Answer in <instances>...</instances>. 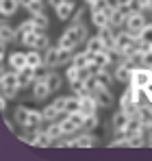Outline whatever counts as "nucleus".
I'll use <instances>...</instances> for the list:
<instances>
[{
    "instance_id": "1",
    "label": "nucleus",
    "mask_w": 152,
    "mask_h": 161,
    "mask_svg": "<svg viewBox=\"0 0 152 161\" xmlns=\"http://www.w3.org/2000/svg\"><path fill=\"white\" fill-rule=\"evenodd\" d=\"M89 39V31H87V24L85 22H80V24H72V26H68L63 31V35L59 37V48H63V50H70V53H74L76 46L78 44H85Z\"/></svg>"
},
{
    "instance_id": "2",
    "label": "nucleus",
    "mask_w": 152,
    "mask_h": 161,
    "mask_svg": "<svg viewBox=\"0 0 152 161\" xmlns=\"http://www.w3.org/2000/svg\"><path fill=\"white\" fill-rule=\"evenodd\" d=\"M0 85H2V96H7L9 100L11 98H15V94L22 89L20 87V79H18V72L13 70V72H2V76H0Z\"/></svg>"
},
{
    "instance_id": "3",
    "label": "nucleus",
    "mask_w": 152,
    "mask_h": 161,
    "mask_svg": "<svg viewBox=\"0 0 152 161\" xmlns=\"http://www.w3.org/2000/svg\"><path fill=\"white\" fill-rule=\"evenodd\" d=\"M130 83H133L135 87L150 89V87H152V70L144 68V65L135 68V70H133V76H130Z\"/></svg>"
},
{
    "instance_id": "4",
    "label": "nucleus",
    "mask_w": 152,
    "mask_h": 161,
    "mask_svg": "<svg viewBox=\"0 0 152 161\" xmlns=\"http://www.w3.org/2000/svg\"><path fill=\"white\" fill-rule=\"evenodd\" d=\"M148 22H146V15L144 13H139V11H135V13H130L126 18V24H124V28H126L130 35H139L141 31H144V26H146Z\"/></svg>"
},
{
    "instance_id": "5",
    "label": "nucleus",
    "mask_w": 152,
    "mask_h": 161,
    "mask_svg": "<svg viewBox=\"0 0 152 161\" xmlns=\"http://www.w3.org/2000/svg\"><path fill=\"white\" fill-rule=\"evenodd\" d=\"M115 33H117V31L111 26V24H109V26L98 28V33H96V35L100 37V42L104 44V48H106L109 53H113V50H115Z\"/></svg>"
},
{
    "instance_id": "6",
    "label": "nucleus",
    "mask_w": 152,
    "mask_h": 161,
    "mask_svg": "<svg viewBox=\"0 0 152 161\" xmlns=\"http://www.w3.org/2000/svg\"><path fill=\"white\" fill-rule=\"evenodd\" d=\"M15 39H20L18 26H11V24H7V22H2V24H0V44L7 46V44L15 42Z\"/></svg>"
},
{
    "instance_id": "7",
    "label": "nucleus",
    "mask_w": 152,
    "mask_h": 161,
    "mask_svg": "<svg viewBox=\"0 0 152 161\" xmlns=\"http://www.w3.org/2000/svg\"><path fill=\"white\" fill-rule=\"evenodd\" d=\"M128 120H130V115H128L124 109H120V111H115L113 113V120H111V124H113V131L117 135H124V131H126V124Z\"/></svg>"
},
{
    "instance_id": "8",
    "label": "nucleus",
    "mask_w": 152,
    "mask_h": 161,
    "mask_svg": "<svg viewBox=\"0 0 152 161\" xmlns=\"http://www.w3.org/2000/svg\"><path fill=\"white\" fill-rule=\"evenodd\" d=\"M78 98H80V111H83L85 115L96 113V111H98V107H100L94 94H83V96H78Z\"/></svg>"
},
{
    "instance_id": "9",
    "label": "nucleus",
    "mask_w": 152,
    "mask_h": 161,
    "mask_svg": "<svg viewBox=\"0 0 152 161\" xmlns=\"http://www.w3.org/2000/svg\"><path fill=\"white\" fill-rule=\"evenodd\" d=\"M50 94H52V89L48 87L46 80H35V83H33V98H35V100L41 103V100H46Z\"/></svg>"
},
{
    "instance_id": "10",
    "label": "nucleus",
    "mask_w": 152,
    "mask_h": 161,
    "mask_svg": "<svg viewBox=\"0 0 152 161\" xmlns=\"http://www.w3.org/2000/svg\"><path fill=\"white\" fill-rule=\"evenodd\" d=\"M74 11H76V4L72 2V0H68V2H63L61 7H57V9H54V13H57V18H59L61 22H68V20H72Z\"/></svg>"
},
{
    "instance_id": "11",
    "label": "nucleus",
    "mask_w": 152,
    "mask_h": 161,
    "mask_svg": "<svg viewBox=\"0 0 152 161\" xmlns=\"http://www.w3.org/2000/svg\"><path fill=\"white\" fill-rule=\"evenodd\" d=\"M59 53H61L59 46H50L48 50H44V65L50 68V70L59 68Z\"/></svg>"
},
{
    "instance_id": "12",
    "label": "nucleus",
    "mask_w": 152,
    "mask_h": 161,
    "mask_svg": "<svg viewBox=\"0 0 152 161\" xmlns=\"http://www.w3.org/2000/svg\"><path fill=\"white\" fill-rule=\"evenodd\" d=\"M94 96H96V100H98V105H100L102 109L113 107V94H111V89H106V87H98V89L94 92Z\"/></svg>"
},
{
    "instance_id": "13",
    "label": "nucleus",
    "mask_w": 152,
    "mask_h": 161,
    "mask_svg": "<svg viewBox=\"0 0 152 161\" xmlns=\"http://www.w3.org/2000/svg\"><path fill=\"white\" fill-rule=\"evenodd\" d=\"M113 76H115V80H120V83H130V76H133V68H130V65H126L124 61H117Z\"/></svg>"
},
{
    "instance_id": "14",
    "label": "nucleus",
    "mask_w": 152,
    "mask_h": 161,
    "mask_svg": "<svg viewBox=\"0 0 152 161\" xmlns=\"http://www.w3.org/2000/svg\"><path fill=\"white\" fill-rule=\"evenodd\" d=\"M18 79H20V87H22V89L30 87V85L35 83V68H30V65L22 68V70L18 72Z\"/></svg>"
},
{
    "instance_id": "15",
    "label": "nucleus",
    "mask_w": 152,
    "mask_h": 161,
    "mask_svg": "<svg viewBox=\"0 0 152 161\" xmlns=\"http://www.w3.org/2000/svg\"><path fill=\"white\" fill-rule=\"evenodd\" d=\"M9 68H11V70H15V72H20L22 68H26V53L15 50V53L9 54Z\"/></svg>"
},
{
    "instance_id": "16",
    "label": "nucleus",
    "mask_w": 152,
    "mask_h": 161,
    "mask_svg": "<svg viewBox=\"0 0 152 161\" xmlns=\"http://www.w3.org/2000/svg\"><path fill=\"white\" fill-rule=\"evenodd\" d=\"M74 142H76V148H94L98 144V137L85 131L83 135H74Z\"/></svg>"
},
{
    "instance_id": "17",
    "label": "nucleus",
    "mask_w": 152,
    "mask_h": 161,
    "mask_svg": "<svg viewBox=\"0 0 152 161\" xmlns=\"http://www.w3.org/2000/svg\"><path fill=\"white\" fill-rule=\"evenodd\" d=\"M20 7H22L20 0H0V13H2V18L15 15V11H18Z\"/></svg>"
},
{
    "instance_id": "18",
    "label": "nucleus",
    "mask_w": 152,
    "mask_h": 161,
    "mask_svg": "<svg viewBox=\"0 0 152 161\" xmlns=\"http://www.w3.org/2000/svg\"><path fill=\"white\" fill-rule=\"evenodd\" d=\"M28 113H30V107H26V105H20V107L13 109V120L18 122V126L26 129V124H28Z\"/></svg>"
},
{
    "instance_id": "19",
    "label": "nucleus",
    "mask_w": 152,
    "mask_h": 161,
    "mask_svg": "<svg viewBox=\"0 0 152 161\" xmlns=\"http://www.w3.org/2000/svg\"><path fill=\"white\" fill-rule=\"evenodd\" d=\"M39 33H44V31L37 28V31H30V33H22L20 35V44L26 46V48H35L37 46V39H39Z\"/></svg>"
},
{
    "instance_id": "20",
    "label": "nucleus",
    "mask_w": 152,
    "mask_h": 161,
    "mask_svg": "<svg viewBox=\"0 0 152 161\" xmlns=\"http://www.w3.org/2000/svg\"><path fill=\"white\" fill-rule=\"evenodd\" d=\"M126 18H128V15L122 11V9H115V11L109 15V24L115 28V31H117V28H124V24H126Z\"/></svg>"
},
{
    "instance_id": "21",
    "label": "nucleus",
    "mask_w": 152,
    "mask_h": 161,
    "mask_svg": "<svg viewBox=\"0 0 152 161\" xmlns=\"http://www.w3.org/2000/svg\"><path fill=\"white\" fill-rule=\"evenodd\" d=\"M26 65H30V68H39V65H44V53L30 48V50L26 53Z\"/></svg>"
},
{
    "instance_id": "22",
    "label": "nucleus",
    "mask_w": 152,
    "mask_h": 161,
    "mask_svg": "<svg viewBox=\"0 0 152 161\" xmlns=\"http://www.w3.org/2000/svg\"><path fill=\"white\" fill-rule=\"evenodd\" d=\"M91 59H94L102 70H104V68H111V63H113V53H109V50H100V53L91 54Z\"/></svg>"
},
{
    "instance_id": "23",
    "label": "nucleus",
    "mask_w": 152,
    "mask_h": 161,
    "mask_svg": "<svg viewBox=\"0 0 152 161\" xmlns=\"http://www.w3.org/2000/svg\"><path fill=\"white\" fill-rule=\"evenodd\" d=\"M46 83H48V87L52 89V94L54 92H61V87H63V79H61V74H57L54 70H50L48 74H46Z\"/></svg>"
},
{
    "instance_id": "24",
    "label": "nucleus",
    "mask_w": 152,
    "mask_h": 161,
    "mask_svg": "<svg viewBox=\"0 0 152 161\" xmlns=\"http://www.w3.org/2000/svg\"><path fill=\"white\" fill-rule=\"evenodd\" d=\"M139 133H146V129H144V122L139 120V118H130L126 124V131L124 135H139Z\"/></svg>"
},
{
    "instance_id": "25",
    "label": "nucleus",
    "mask_w": 152,
    "mask_h": 161,
    "mask_svg": "<svg viewBox=\"0 0 152 161\" xmlns=\"http://www.w3.org/2000/svg\"><path fill=\"white\" fill-rule=\"evenodd\" d=\"M85 50L89 54H96V53H100V50H106V48H104V44L100 42V37L94 35V37H89V39L85 42Z\"/></svg>"
},
{
    "instance_id": "26",
    "label": "nucleus",
    "mask_w": 152,
    "mask_h": 161,
    "mask_svg": "<svg viewBox=\"0 0 152 161\" xmlns=\"http://www.w3.org/2000/svg\"><path fill=\"white\" fill-rule=\"evenodd\" d=\"M113 74L109 72V68H104V70H100L98 74H96V80H98V87H106V89H111V85H113Z\"/></svg>"
},
{
    "instance_id": "27",
    "label": "nucleus",
    "mask_w": 152,
    "mask_h": 161,
    "mask_svg": "<svg viewBox=\"0 0 152 161\" xmlns=\"http://www.w3.org/2000/svg\"><path fill=\"white\" fill-rule=\"evenodd\" d=\"M91 24L96 26V31L102 26H109V13L106 11H91Z\"/></svg>"
},
{
    "instance_id": "28",
    "label": "nucleus",
    "mask_w": 152,
    "mask_h": 161,
    "mask_svg": "<svg viewBox=\"0 0 152 161\" xmlns=\"http://www.w3.org/2000/svg\"><path fill=\"white\" fill-rule=\"evenodd\" d=\"M89 61H91V54L87 53V50H80V53H74V57H72V65H76V68H87L89 65Z\"/></svg>"
},
{
    "instance_id": "29",
    "label": "nucleus",
    "mask_w": 152,
    "mask_h": 161,
    "mask_svg": "<svg viewBox=\"0 0 152 161\" xmlns=\"http://www.w3.org/2000/svg\"><path fill=\"white\" fill-rule=\"evenodd\" d=\"M59 124H61V131H63V135H68V137H70V135H76L78 131H80V129L76 126V124L70 120V118H68V115H65V118H61V120H59Z\"/></svg>"
},
{
    "instance_id": "30",
    "label": "nucleus",
    "mask_w": 152,
    "mask_h": 161,
    "mask_svg": "<svg viewBox=\"0 0 152 161\" xmlns=\"http://www.w3.org/2000/svg\"><path fill=\"white\" fill-rule=\"evenodd\" d=\"M26 133H20L18 137H20V142H24V144H28V146H35V139H37V135H39V131H41V126L39 129H24Z\"/></svg>"
},
{
    "instance_id": "31",
    "label": "nucleus",
    "mask_w": 152,
    "mask_h": 161,
    "mask_svg": "<svg viewBox=\"0 0 152 161\" xmlns=\"http://www.w3.org/2000/svg\"><path fill=\"white\" fill-rule=\"evenodd\" d=\"M52 144H54V139L46 133V129H41L39 135H37V139H35V148H50Z\"/></svg>"
},
{
    "instance_id": "32",
    "label": "nucleus",
    "mask_w": 152,
    "mask_h": 161,
    "mask_svg": "<svg viewBox=\"0 0 152 161\" xmlns=\"http://www.w3.org/2000/svg\"><path fill=\"white\" fill-rule=\"evenodd\" d=\"M128 137V148H144L148 144V137L146 133H139V135H126Z\"/></svg>"
},
{
    "instance_id": "33",
    "label": "nucleus",
    "mask_w": 152,
    "mask_h": 161,
    "mask_svg": "<svg viewBox=\"0 0 152 161\" xmlns=\"http://www.w3.org/2000/svg\"><path fill=\"white\" fill-rule=\"evenodd\" d=\"M44 120L46 122H57V120H61V111L54 107V105H48V107H44Z\"/></svg>"
},
{
    "instance_id": "34",
    "label": "nucleus",
    "mask_w": 152,
    "mask_h": 161,
    "mask_svg": "<svg viewBox=\"0 0 152 161\" xmlns=\"http://www.w3.org/2000/svg\"><path fill=\"white\" fill-rule=\"evenodd\" d=\"M100 124V120H98V113H89V115H85V122H83V129L80 131H94L96 126Z\"/></svg>"
},
{
    "instance_id": "35",
    "label": "nucleus",
    "mask_w": 152,
    "mask_h": 161,
    "mask_svg": "<svg viewBox=\"0 0 152 161\" xmlns=\"http://www.w3.org/2000/svg\"><path fill=\"white\" fill-rule=\"evenodd\" d=\"M30 20L35 22V26L41 28V31H46V28L50 26V20H48V15H46V13H37V15H30Z\"/></svg>"
},
{
    "instance_id": "36",
    "label": "nucleus",
    "mask_w": 152,
    "mask_h": 161,
    "mask_svg": "<svg viewBox=\"0 0 152 161\" xmlns=\"http://www.w3.org/2000/svg\"><path fill=\"white\" fill-rule=\"evenodd\" d=\"M46 133L50 135L54 142H57L59 137H63V131H61V124H59V120H57V122H50V124L46 126Z\"/></svg>"
},
{
    "instance_id": "37",
    "label": "nucleus",
    "mask_w": 152,
    "mask_h": 161,
    "mask_svg": "<svg viewBox=\"0 0 152 161\" xmlns=\"http://www.w3.org/2000/svg\"><path fill=\"white\" fill-rule=\"evenodd\" d=\"M70 89H72V94H76V96H83V94H87V87H85V80H83V79L70 80Z\"/></svg>"
},
{
    "instance_id": "38",
    "label": "nucleus",
    "mask_w": 152,
    "mask_h": 161,
    "mask_svg": "<svg viewBox=\"0 0 152 161\" xmlns=\"http://www.w3.org/2000/svg\"><path fill=\"white\" fill-rule=\"evenodd\" d=\"M137 37H139V42H144V44H152V22H148Z\"/></svg>"
},
{
    "instance_id": "39",
    "label": "nucleus",
    "mask_w": 152,
    "mask_h": 161,
    "mask_svg": "<svg viewBox=\"0 0 152 161\" xmlns=\"http://www.w3.org/2000/svg\"><path fill=\"white\" fill-rule=\"evenodd\" d=\"M26 11L30 13V15H37V13H44V0H33L28 7H26Z\"/></svg>"
},
{
    "instance_id": "40",
    "label": "nucleus",
    "mask_w": 152,
    "mask_h": 161,
    "mask_svg": "<svg viewBox=\"0 0 152 161\" xmlns=\"http://www.w3.org/2000/svg\"><path fill=\"white\" fill-rule=\"evenodd\" d=\"M48 48H50V37L46 33H39V39H37L35 50H48Z\"/></svg>"
},
{
    "instance_id": "41",
    "label": "nucleus",
    "mask_w": 152,
    "mask_h": 161,
    "mask_svg": "<svg viewBox=\"0 0 152 161\" xmlns=\"http://www.w3.org/2000/svg\"><path fill=\"white\" fill-rule=\"evenodd\" d=\"M65 79L68 80H76V79H80V68H76V65H68V70H65Z\"/></svg>"
},
{
    "instance_id": "42",
    "label": "nucleus",
    "mask_w": 152,
    "mask_h": 161,
    "mask_svg": "<svg viewBox=\"0 0 152 161\" xmlns=\"http://www.w3.org/2000/svg\"><path fill=\"white\" fill-rule=\"evenodd\" d=\"M30 31H37L35 22H33V20H24V22L18 26V35H22V33H30Z\"/></svg>"
},
{
    "instance_id": "43",
    "label": "nucleus",
    "mask_w": 152,
    "mask_h": 161,
    "mask_svg": "<svg viewBox=\"0 0 152 161\" xmlns=\"http://www.w3.org/2000/svg\"><path fill=\"white\" fill-rule=\"evenodd\" d=\"M109 146H111V148H122V146H126V148H128V137H126V135H120V137L113 139Z\"/></svg>"
},
{
    "instance_id": "44",
    "label": "nucleus",
    "mask_w": 152,
    "mask_h": 161,
    "mask_svg": "<svg viewBox=\"0 0 152 161\" xmlns=\"http://www.w3.org/2000/svg\"><path fill=\"white\" fill-rule=\"evenodd\" d=\"M83 20H85V9L78 7V9L74 11V15H72V24H80Z\"/></svg>"
},
{
    "instance_id": "45",
    "label": "nucleus",
    "mask_w": 152,
    "mask_h": 161,
    "mask_svg": "<svg viewBox=\"0 0 152 161\" xmlns=\"http://www.w3.org/2000/svg\"><path fill=\"white\" fill-rule=\"evenodd\" d=\"M141 65L148 68V70H152V50L144 53V57H141Z\"/></svg>"
},
{
    "instance_id": "46",
    "label": "nucleus",
    "mask_w": 152,
    "mask_h": 161,
    "mask_svg": "<svg viewBox=\"0 0 152 161\" xmlns=\"http://www.w3.org/2000/svg\"><path fill=\"white\" fill-rule=\"evenodd\" d=\"M65 98H68V96H59V98H57V100L52 103V105H54V107L59 109L61 113H65Z\"/></svg>"
},
{
    "instance_id": "47",
    "label": "nucleus",
    "mask_w": 152,
    "mask_h": 161,
    "mask_svg": "<svg viewBox=\"0 0 152 161\" xmlns=\"http://www.w3.org/2000/svg\"><path fill=\"white\" fill-rule=\"evenodd\" d=\"M4 126L9 129V133H18V131H15V126H18V122H15V120L11 122L9 118H4Z\"/></svg>"
},
{
    "instance_id": "48",
    "label": "nucleus",
    "mask_w": 152,
    "mask_h": 161,
    "mask_svg": "<svg viewBox=\"0 0 152 161\" xmlns=\"http://www.w3.org/2000/svg\"><path fill=\"white\" fill-rule=\"evenodd\" d=\"M63 2H68V0H48V4H50L52 9H57V7H61Z\"/></svg>"
},
{
    "instance_id": "49",
    "label": "nucleus",
    "mask_w": 152,
    "mask_h": 161,
    "mask_svg": "<svg viewBox=\"0 0 152 161\" xmlns=\"http://www.w3.org/2000/svg\"><path fill=\"white\" fill-rule=\"evenodd\" d=\"M7 100H9L7 96H2V98H0V109H2V113L7 111Z\"/></svg>"
},
{
    "instance_id": "50",
    "label": "nucleus",
    "mask_w": 152,
    "mask_h": 161,
    "mask_svg": "<svg viewBox=\"0 0 152 161\" xmlns=\"http://www.w3.org/2000/svg\"><path fill=\"white\" fill-rule=\"evenodd\" d=\"M120 7H133V0H117Z\"/></svg>"
},
{
    "instance_id": "51",
    "label": "nucleus",
    "mask_w": 152,
    "mask_h": 161,
    "mask_svg": "<svg viewBox=\"0 0 152 161\" xmlns=\"http://www.w3.org/2000/svg\"><path fill=\"white\" fill-rule=\"evenodd\" d=\"M146 146H150V148H152V135H148V144H146Z\"/></svg>"
},
{
    "instance_id": "52",
    "label": "nucleus",
    "mask_w": 152,
    "mask_h": 161,
    "mask_svg": "<svg viewBox=\"0 0 152 161\" xmlns=\"http://www.w3.org/2000/svg\"><path fill=\"white\" fill-rule=\"evenodd\" d=\"M94 2H98V0H85V4H89V7H91Z\"/></svg>"
},
{
    "instance_id": "53",
    "label": "nucleus",
    "mask_w": 152,
    "mask_h": 161,
    "mask_svg": "<svg viewBox=\"0 0 152 161\" xmlns=\"http://www.w3.org/2000/svg\"><path fill=\"white\" fill-rule=\"evenodd\" d=\"M150 11H152V0H150Z\"/></svg>"
},
{
    "instance_id": "54",
    "label": "nucleus",
    "mask_w": 152,
    "mask_h": 161,
    "mask_svg": "<svg viewBox=\"0 0 152 161\" xmlns=\"http://www.w3.org/2000/svg\"><path fill=\"white\" fill-rule=\"evenodd\" d=\"M150 109H152V103H150Z\"/></svg>"
},
{
    "instance_id": "55",
    "label": "nucleus",
    "mask_w": 152,
    "mask_h": 161,
    "mask_svg": "<svg viewBox=\"0 0 152 161\" xmlns=\"http://www.w3.org/2000/svg\"><path fill=\"white\" fill-rule=\"evenodd\" d=\"M150 13H152V11H150Z\"/></svg>"
}]
</instances>
